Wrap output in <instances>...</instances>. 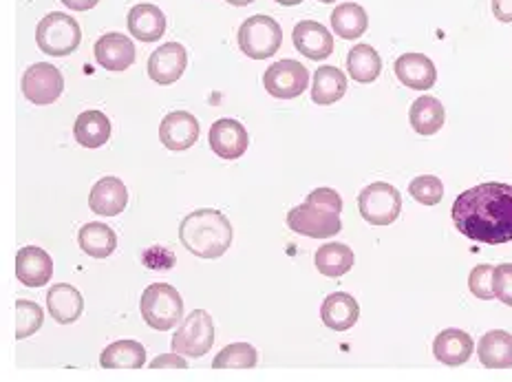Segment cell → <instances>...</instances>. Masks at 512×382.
Instances as JSON below:
<instances>
[{
	"label": "cell",
	"instance_id": "31",
	"mask_svg": "<svg viewBox=\"0 0 512 382\" xmlns=\"http://www.w3.org/2000/svg\"><path fill=\"white\" fill-rule=\"evenodd\" d=\"M332 29L338 38L343 40H356L365 34L369 27V16L365 9L356 3H343L332 12Z\"/></svg>",
	"mask_w": 512,
	"mask_h": 382
},
{
	"label": "cell",
	"instance_id": "26",
	"mask_svg": "<svg viewBox=\"0 0 512 382\" xmlns=\"http://www.w3.org/2000/svg\"><path fill=\"white\" fill-rule=\"evenodd\" d=\"M78 243L82 252L89 254V257L106 259L117 248V235L111 226L102 224V221H91V224L80 228Z\"/></svg>",
	"mask_w": 512,
	"mask_h": 382
},
{
	"label": "cell",
	"instance_id": "19",
	"mask_svg": "<svg viewBox=\"0 0 512 382\" xmlns=\"http://www.w3.org/2000/svg\"><path fill=\"white\" fill-rule=\"evenodd\" d=\"M473 352H475V341L471 338V334L455 330V327H448V330L437 334L433 343L435 358L448 367H460L468 363Z\"/></svg>",
	"mask_w": 512,
	"mask_h": 382
},
{
	"label": "cell",
	"instance_id": "6",
	"mask_svg": "<svg viewBox=\"0 0 512 382\" xmlns=\"http://www.w3.org/2000/svg\"><path fill=\"white\" fill-rule=\"evenodd\" d=\"M283 29L270 16H252L239 27V47L252 60H265L279 53Z\"/></svg>",
	"mask_w": 512,
	"mask_h": 382
},
{
	"label": "cell",
	"instance_id": "36",
	"mask_svg": "<svg viewBox=\"0 0 512 382\" xmlns=\"http://www.w3.org/2000/svg\"><path fill=\"white\" fill-rule=\"evenodd\" d=\"M493 290L495 299L512 307V263H501L493 274Z\"/></svg>",
	"mask_w": 512,
	"mask_h": 382
},
{
	"label": "cell",
	"instance_id": "29",
	"mask_svg": "<svg viewBox=\"0 0 512 382\" xmlns=\"http://www.w3.org/2000/svg\"><path fill=\"white\" fill-rule=\"evenodd\" d=\"M104 369H142L146 365V349L137 341H115L100 356Z\"/></svg>",
	"mask_w": 512,
	"mask_h": 382
},
{
	"label": "cell",
	"instance_id": "21",
	"mask_svg": "<svg viewBox=\"0 0 512 382\" xmlns=\"http://www.w3.org/2000/svg\"><path fill=\"white\" fill-rule=\"evenodd\" d=\"M47 307H49V314L53 316V321L60 325H71L82 316L84 299L73 285L58 283V285H51L47 292Z\"/></svg>",
	"mask_w": 512,
	"mask_h": 382
},
{
	"label": "cell",
	"instance_id": "2",
	"mask_svg": "<svg viewBox=\"0 0 512 382\" xmlns=\"http://www.w3.org/2000/svg\"><path fill=\"white\" fill-rule=\"evenodd\" d=\"M232 224L219 210L201 208L190 212L179 226V241L199 259H219L232 246Z\"/></svg>",
	"mask_w": 512,
	"mask_h": 382
},
{
	"label": "cell",
	"instance_id": "16",
	"mask_svg": "<svg viewBox=\"0 0 512 382\" xmlns=\"http://www.w3.org/2000/svg\"><path fill=\"white\" fill-rule=\"evenodd\" d=\"M294 47L301 51V56L309 60H325L334 53V38L325 25L316 20H303L294 27Z\"/></svg>",
	"mask_w": 512,
	"mask_h": 382
},
{
	"label": "cell",
	"instance_id": "13",
	"mask_svg": "<svg viewBox=\"0 0 512 382\" xmlns=\"http://www.w3.org/2000/svg\"><path fill=\"white\" fill-rule=\"evenodd\" d=\"M159 140L168 151H188L199 140V122L188 111H173L159 124Z\"/></svg>",
	"mask_w": 512,
	"mask_h": 382
},
{
	"label": "cell",
	"instance_id": "20",
	"mask_svg": "<svg viewBox=\"0 0 512 382\" xmlns=\"http://www.w3.org/2000/svg\"><path fill=\"white\" fill-rule=\"evenodd\" d=\"M320 318H323V323L329 330L347 332L358 323L360 305L351 294L334 292L320 305Z\"/></svg>",
	"mask_w": 512,
	"mask_h": 382
},
{
	"label": "cell",
	"instance_id": "33",
	"mask_svg": "<svg viewBox=\"0 0 512 382\" xmlns=\"http://www.w3.org/2000/svg\"><path fill=\"white\" fill-rule=\"evenodd\" d=\"M42 323H45V312L42 307L34 301H25L20 299L16 303V338L23 341V338H29L31 334H36Z\"/></svg>",
	"mask_w": 512,
	"mask_h": 382
},
{
	"label": "cell",
	"instance_id": "10",
	"mask_svg": "<svg viewBox=\"0 0 512 382\" xmlns=\"http://www.w3.org/2000/svg\"><path fill=\"white\" fill-rule=\"evenodd\" d=\"M64 91V78L58 67L51 62H36L23 76V95L36 106H47L58 102Z\"/></svg>",
	"mask_w": 512,
	"mask_h": 382
},
{
	"label": "cell",
	"instance_id": "18",
	"mask_svg": "<svg viewBox=\"0 0 512 382\" xmlns=\"http://www.w3.org/2000/svg\"><path fill=\"white\" fill-rule=\"evenodd\" d=\"M398 80L413 91H429L437 80V69L433 60L424 53H404L396 60Z\"/></svg>",
	"mask_w": 512,
	"mask_h": 382
},
{
	"label": "cell",
	"instance_id": "27",
	"mask_svg": "<svg viewBox=\"0 0 512 382\" xmlns=\"http://www.w3.org/2000/svg\"><path fill=\"white\" fill-rule=\"evenodd\" d=\"M314 263L323 277L338 279L345 277V274L354 268L356 257L354 250L345 246V243H325L323 248H318Z\"/></svg>",
	"mask_w": 512,
	"mask_h": 382
},
{
	"label": "cell",
	"instance_id": "23",
	"mask_svg": "<svg viewBox=\"0 0 512 382\" xmlns=\"http://www.w3.org/2000/svg\"><path fill=\"white\" fill-rule=\"evenodd\" d=\"M479 363L486 369H510L512 367V334L493 330L479 338L477 343Z\"/></svg>",
	"mask_w": 512,
	"mask_h": 382
},
{
	"label": "cell",
	"instance_id": "39",
	"mask_svg": "<svg viewBox=\"0 0 512 382\" xmlns=\"http://www.w3.org/2000/svg\"><path fill=\"white\" fill-rule=\"evenodd\" d=\"M62 5H67L71 12H89L95 5L100 3V0H60Z\"/></svg>",
	"mask_w": 512,
	"mask_h": 382
},
{
	"label": "cell",
	"instance_id": "4",
	"mask_svg": "<svg viewBox=\"0 0 512 382\" xmlns=\"http://www.w3.org/2000/svg\"><path fill=\"white\" fill-rule=\"evenodd\" d=\"M140 312L148 327L159 332L173 330L177 323L184 321V299L168 283H153L142 292Z\"/></svg>",
	"mask_w": 512,
	"mask_h": 382
},
{
	"label": "cell",
	"instance_id": "7",
	"mask_svg": "<svg viewBox=\"0 0 512 382\" xmlns=\"http://www.w3.org/2000/svg\"><path fill=\"white\" fill-rule=\"evenodd\" d=\"M358 210L371 226H391L402 212V197L396 186L376 182L358 195Z\"/></svg>",
	"mask_w": 512,
	"mask_h": 382
},
{
	"label": "cell",
	"instance_id": "3",
	"mask_svg": "<svg viewBox=\"0 0 512 382\" xmlns=\"http://www.w3.org/2000/svg\"><path fill=\"white\" fill-rule=\"evenodd\" d=\"M340 212H343V197L332 188H316L309 193L305 204L290 210L287 226L296 235L309 239H329L343 230Z\"/></svg>",
	"mask_w": 512,
	"mask_h": 382
},
{
	"label": "cell",
	"instance_id": "9",
	"mask_svg": "<svg viewBox=\"0 0 512 382\" xmlns=\"http://www.w3.org/2000/svg\"><path fill=\"white\" fill-rule=\"evenodd\" d=\"M309 84V71L296 60H279L265 71L263 87L272 98L279 100H294L307 91Z\"/></svg>",
	"mask_w": 512,
	"mask_h": 382
},
{
	"label": "cell",
	"instance_id": "12",
	"mask_svg": "<svg viewBox=\"0 0 512 382\" xmlns=\"http://www.w3.org/2000/svg\"><path fill=\"white\" fill-rule=\"evenodd\" d=\"M188 67V53L184 45L179 42H166L159 49H155L148 58V76L153 82L168 87V84L177 82Z\"/></svg>",
	"mask_w": 512,
	"mask_h": 382
},
{
	"label": "cell",
	"instance_id": "41",
	"mask_svg": "<svg viewBox=\"0 0 512 382\" xmlns=\"http://www.w3.org/2000/svg\"><path fill=\"white\" fill-rule=\"evenodd\" d=\"M226 3H230L234 7H245V5H252L254 0H226Z\"/></svg>",
	"mask_w": 512,
	"mask_h": 382
},
{
	"label": "cell",
	"instance_id": "17",
	"mask_svg": "<svg viewBox=\"0 0 512 382\" xmlns=\"http://www.w3.org/2000/svg\"><path fill=\"white\" fill-rule=\"evenodd\" d=\"M89 206L100 217H117L122 215L128 206V190L122 179L102 177L98 184L91 188Z\"/></svg>",
	"mask_w": 512,
	"mask_h": 382
},
{
	"label": "cell",
	"instance_id": "32",
	"mask_svg": "<svg viewBox=\"0 0 512 382\" xmlns=\"http://www.w3.org/2000/svg\"><path fill=\"white\" fill-rule=\"evenodd\" d=\"M259 363V354L256 349L248 343H234L223 347L217 354V358L212 360V367L215 369H252Z\"/></svg>",
	"mask_w": 512,
	"mask_h": 382
},
{
	"label": "cell",
	"instance_id": "24",
	"mask_svg": "<svg viewBox=\"0 0 512 382\" xmlns=\"http://www.w3.org/2000/svg\"><path fill=\"white\" fill-rule=\"evenodd\" d=\"M409 122L415 133L420 135H435L446 122V111L442 102L433 95H422V98L411 104Z\"/></svg>",
	"mask_w": 512,
	"mask_h": 382
},
{
	"label": "cell",
	"instance_id": "30",
	"mask_svg": "<svg viewBox=\"0 0 512 382\" xmlns=\"http://www.w3.org/2000/svg\"><path fill=\"white\" fill-rule=\"evenodd\" d=\"M382 71V60L371 45H356L347 53V73L360 84L376 82Z\"/></svg>",
	"mask_w": 512,
	"mask_h": 382
},
{
	"label": "cell",
	"instance_id": "11",
	"mask_svg": "<svg viewBox=\"0 0 512 382\" xmlns=\"http://www.w3.org/2000/svg\"><path fill=\"white\" fill-rule=\"evenodd\" d=\"M208 140L212 153L221 159H228V162L243 157L250 146V135L245 131V126L230 118H223L212 124Z\"/></svg>",
	"mask_w": 512,
	"mask_h": 382
},
{
	"label": "cell",
	"instance_id": "34",
	"mask_svg": "<svg viewBox=\"0 0 512 382\" xmlns=\"http://www.w3.org/2000/svg\"><path fill=\"white\" fill-rule=\"evenodd\" d=\"M409 195L422 206H437L444 199L442 179L435 175H420L409 184Z\"/></svg>",
	"mask_w": 512,
	"mask_h": 382
},
{
	"label": "cell",
	"instance_id": "22",
	"mask_svg": "<svg viewBox=\"0 0 512 382\" xmlns=\"http://www.w3.org/2000/svg\"><path fill=\"white\" fill-rule=\"evenodd\" d=\"M128 31L142 42H155L166 34V16L162 9L151 3H140L128 12Z\"/></svg>",
	"mask_w": 512,
	"mask_h": 382
},
{
	"label": "cell",
	"instance_id": "5",
	"mask_svg": "<svg viewBox=\"0 0 512 382\" xmlns=\"http://www.w3.org/2000/svg\"><path fill=\"white\" fill-rule=\"evenodd\" d=\"M36 42L40 51L47 53V56H53V58L71 56L82 42V31H80L78 20L62 12L47 14L40 20V25L36 29Z\"/></svg>",
	"mask_w": 512,
	"mask_h": 382
},
{
	"label": "cell",
	"instance_id": "8",
	"mask_svg": "<svg viewBox=\"0 0 512 382\" xmlns=\"http://www.w3.org/2000/svg\"><path fill=\"white\" fill-rule=\"evenodd\" d=\"M173 352L181 356L201 358L215 345V323L206 310H195L181 321V327L173 336Z\"/></svg>",
	"mask_w": 512,
	"mask_h": 382
},
{
	"label": "cell",
	"instance_id": "28",
	"mask_svg": "<svg viewBox=\"0 0 512 382\" xmlns=\"http://www.w3.org/2000/svg\"><path fill=\"white\" fill-rule=\"evenodd\" d=\"M347 93V76L338 67H320L314 73L312 102L318 106H329L343 100Z\"/></svg>",
	"mask_w": 512,
	"mask_h": 382
},
{
	"label": "cell",
	"instance_id": "37",
	"mask_svg": "<svg viewBox=\"0 0 512 382\" xmlns=\"http://www.w3.org/2000/svg\"><path fill=\"white\" fill-rule=\"evenodd\" d=\"M151 367L153 369H186L188 367V360L181 356V354L173 352V354H164V356L155 358L153 363H151Z\"/></svg>",
	"mask_w": 512,
	"mask_h": 382
},
{
	"label": "cell",
	"instance_id": "15",
	"mask_svg": "<svg viewBox=\"0 0 512 382\" xmlns=\"http://www.w3.org/2000/svg\"><path fill=\"white\" fill-rule=\"evenodd\" d=\"M16 277L27 288H42L53 277V259L38 246H25L16 254Z\"/></svg>",
	"mask_w": 512,
	"mask_h": 382
},
{
	"label": "cell",
	"instance_id": "25",
	"mask_svg": "<svg viewBox=\"0 0 512 382\" xmlns=\"http://www.w3.org/2000/svg\"><path fill=\"white\" fill-rule=\"evenodd\" d=\"M73 135L84 148H100L111 137V120L102 111H84L78 115Z\"/></svg>",
	"mask_w": 512,
	"mask_h": 382
},
{
	"label": "cell",
	"instance_id": "35",
	"mask_svg": "<svg viewBox=\"0 0 512 382\" xmlns=\"http://www.w3.org/2000/svg\"><path fill=\"white\" fill-rule=\"evenodd\" d=\"M493 274L495 268L493 265H477V268L471 270V277H468V290H471L473 296L482 301L495 299V290H493Z\"/></svg>",
	"mask_w": 512,
	"mask_h": 382
},
{
	"label": "cell",
	"instance_id": "42",
	"mask_svg": "<svg viewBox=\"0 0 512 382\" xmlns=\"http://www.w3.org/2000/svg\"><path fill=\"white\" fill-rule=\"evenodd\" d=\"M318 3H325V5H329V3H336V0H318Z\"/></svg>",
	"mask_w": 512,
	"mask_h": 382
},
{
	"label": "cell",
	"instance_id": "38",
	"mask_svg": "<svg viewBox=\"0 0 512 382\" xmlns=\"http://www.w3.org/2000/svg\"><path fill=\"white\" fill-rule=\"evenodd\" d=\"M493 14L499 23H512V0H493Z\"/></svg>",
	"mask_w": 512,
	"mask_h": 382
},
{
	"label": "cell",
	"instance_id": "14",
	"mask_svg": "<svg viewBox=\"0 0 512 382\" xmlns=\"http://www.w3.org/2000/svg\"><path fill=\"white\" fill-rule=\"evenodd\" d=\"M93 53L102 69L115 73L126 71L128 67H133L135 62L133 40L126 38L124 34H117V31H111V34H104L102 38H98Z\"/></svg>",
	"mask_w": 512,
	"mask_h": 382
},
{
	"label": "cell",
	"instance_id": "1",
	"mask_svg": "<svg viewBox=\"0 0 512 382\" xmlns=\"http://www.w3.org/2000/svg\"><path fill=\"white\" fill-rule=\"evenodd\" d=\"M453 224L466 239L488 246L512 241V186L501 182L468 188L455 199Z\"/></svg>",
	"mask_w": 512,
	"mask_h": 382
},
{
	"label": "cell",
	"instance_id": "40",
	"mask_svg": "<svg viewBox=\"0 0 512 382\" xmlns=\"http://www.w3.org/2000/svg\"><path fill=\"white\" fill-rule=\"evenodd\" d=\"M274 3H279L283 7H294V5H301L303 0H274Z\"/></svg>",
	"mask_w": 512,
	"mask_h": 382
}]
</instances>
